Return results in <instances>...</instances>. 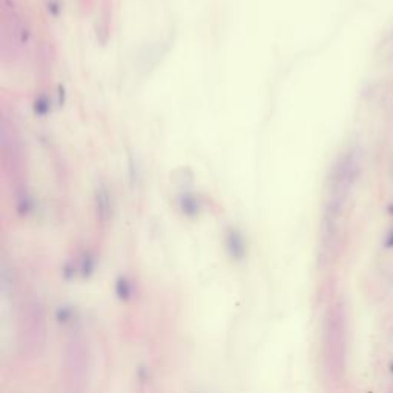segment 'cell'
<instances>
[{"instance_id":"1","label":"cell","mask_w":393,"mask_h":393,"mask_svg":"<svg viewBox=\"0 0 393 393\" xmlns=\"http://www.w3.org/2000/svg\"><path fill=\"white\" fill-rule=\"evenodd\" d=\"M17 343L20 355L27 359H36L42 355L46 343V317L39 298L28 300L20 310Z\"/></svg>"},{"instance_id":"2","label":"cell","mask_w":393,"mask_h":393,"mask_svg":"<svg viewBox=\"0 0 393 393\" xmlns=\"http://www.w3.org/2000/svg\"><path fill=\"white\" fill-rule=\"evenodd\" d=\"M63 378L68 393H80L88 378V352L80 335H71L63 353Z\"/></svg>"},{"instance_id":"3","label":"cell","mask_w":393,"mask_h":393,"mask_svg":"<svg viewBox=\"0 0 393 393\" xmlns=\"http://www.w3.org/2000/svg\"><path fill=\"white\" fill-rule=\"evenodd\" d=\"M117 292H118V295L121 297V298H127L129 295H130V289H129V284L123 280V281H120L118 283V289H117Z\"/></svg>"},{"instance_id":"4","label":"cell","mask_w":393,"mask_h":393,"mask_svg":"<svg viewBox=\"0 0 393 393\" xmlns=\"http://www.w3.org/2000/svg\"><path fill=\"white\" fill-rule=\"evenodd\" d=\"M384 246H385V247H388V249H393V232H390V233H388V237L385 238Z\"/></svg>"},{"instance_id":"5","label":"cell","mask_w":393,"mask_h":393,"mask_svg":"<svg viewBox=\"0 0 393 393\" xmlns=\"http://www.w3.org/2000/svg\"><path fill=\"white\" fill-rule=\"evenodd\" d=\"M387 211H388V214H390V215H393V204H390V206L387 207Z\"/></svg>"},{"instance_id":"6","label":"cell","mask_w":393,"mask_h":393,"mask_svg":"<svg viewBox=\"0 0 393 393\" xmlns=\"http://www.w3.org/2000/svg\"><path fill=\"white\" fill-rule=\"evenodd\" d=\"M390 370H391V373H393V364L390 365Z\"/></svg>"}]
</instances>
